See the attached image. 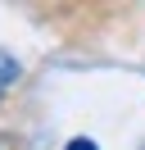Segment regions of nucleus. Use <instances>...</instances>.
Segmentation results:
<instances>
[{
    "mask_svg": "<svg viewBox=\"0 0 145 150\" xmlns=\"http://www.w3.org/2000/svg\"><path fill=\"white\" fill-rule=\"evenodd\" d=\"M18 77H23V68H18V59L0 50V100H5V96L14 91V82H18Z\"/></svg>",
    "mask_w": 145,
    "mask_h": 150,
    "instance_id": "nucleus-1",
    "label": "nucleus"
},
{
    "mask_svg": "<svg viewBox=\"0 0 145 150\" xmlns=\"http://www.w3.org/2000/svg\"><path fill=\"white\" fill-rule=\"evenodd\" d=\"M63 150H100V146H95V141H91V137H72V141H68V146H63Z\"/></svg>",
    "mask_w": 145,
    "mask_h": 150,
    "instance_id": "nucleus-2",
    "label": "nucleus"
}]
</instances>
